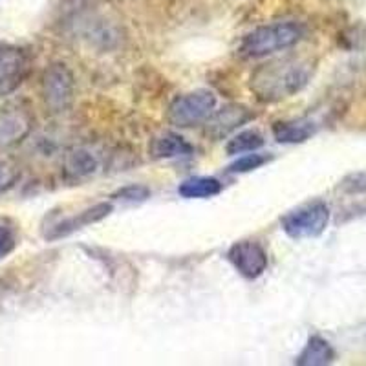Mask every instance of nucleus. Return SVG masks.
I'll list each match as a JSON object with an SVG mask.
<instances>
[{"label":"nucleus","instance_id":"obj_2","mask_svg":"<svg viewBox=\"0 0 366 366\" xmlns=\"http://www.w3.org/2000/svg\"><path fill=\"white\" fill-rule=\"evenodd\" d=\"M304 35H306V28L295 21L258 26L257 29H253L251 34L244 37L238 54L247 59L279 54V51L290 50L295 44H299Z\"/></svg>","mask_w":366,"mask_h":366},{"label":"nucleus","instance_id":"obj_6","mask_svg":"<svg viewBox=\"0 0 366 366\" xmlns=\"http://www.w3.org/2000/svg\"><path fill=\"white\" fill-rule=\"evenodd\" d=\"M29 74V55L24 48L0 41V97L17 90Z\"/></svg>","mask_w":366,"mask_h":366},{"label":"nucleus","instance_id":"obj_3","mask_svg":"<svg viewBox=\"0 0 366 366\" xmlns=\"http://www.w3.org/2000/svg\"><path fill=\"white\" fill-rule=\"evenodd\" d=\"M217 109V96L211 90H196L178 96L169 107V123L179 129L204 125Z\"/></svg>","mask_w":366,"mask_h":366},{"label":"nucleus","instance_id":"obj_20","mask_svg":"<svg viewBox=\"0 0 366 366\" xmlns=\"http://www.w3.org/2000/svg\"><path fill=\"white\" fill-rule=\"evenodd\" d=\"M19 169L8 162H0V194L8 192L17 183Z\"/></svg>","mask_w":366,"mask_h":366},{"label":"nucleus","instance_id":"obj_11","mask_svg":"<svg viewBox=\"0 0 366 366\" xmlns=\"http://www.w3.org/2000/svg\"><path fill=\"white\" fill-rule=\"evenodd\" d=\"M317 132V125L312 119H290L277 121L273 125V136L279 143L284 145H297V143L308 142L310 137Z\"/></svg>","mask_w":366,"mask_h":366},{"label":"nucleus","instance_id":"obj_15","mask_svg":"<svg viewBox=\"0 0 366 366\" xmlns=\"http://www.w3.org/2000/svg\"><path fill=\"white\" fill-rule=\"evenodd\" d=\"M97 169V158L86 149H75L64 158V174L70 179H83L94 174Z\"/></svg>","mask_w":366,"mask_h":366},{"label":"nucleus","instance_id":"obj_5","mask_svg":"<svg viewBox=\"0 0 366 366\" xmlns=\"http://www.w3.org/2000/svg\"><path fill=\"white\" fill-rule=\"evenodd\" d=\"M42 99L50 112H64L74 99V75L66 64L55 63L42 75Z\"/></svg>","mask_w":366,"mask_h":366},{"label":"nucleus","instance_id":"obj_7","mask_svg":"<svg viewBox=\"0 0 366 366\" xmlns=\"http://www.w3.org/2000/svg\"><path fill=\"white\" fill-rule=\"evenodd\" d=\"M112 211L114 205L110 204V202H101V204L92 205V207L77 212L74 217H68L63 218V220L55 222V224L50 225L46 231H42V237L48 242L61 240V238H66L70 237V234H74L75 231H81V229L88 227V225L104 220L107 217H110V212Z\"/></svg>","mask_w":366,"mask_h":366},{"label":"nucleus","instance_id":"obj_10","mask_svg":"<svg viewBox=\"0 0 366 366\" xmlns=\"http://www.w3.org/2000/svg\"><path fill=\"white\" fill-rule=\"evenodd\" d=\"M251 117H253V114L247 109H244V107L227 104V107H224L222 110H214V114L209 117L207 132L212 134V136L222 137L227 132H231V130L246 125Z\"/></svg>","mask_w":366,"mask_h":366},{"label":"nucleus","instance_id":"obj_13","mask_svg":"<svg viewBox=\"0 0 366 366\" xmlns=\"http://www.w3.org/2000/svg\"><path fill=\"white\" fill-rule=\"evenodd\" d=\"M222 191H224V185L220 183V179L209 178V176L189 178L179 183L178 187V194L187 200H205V198L218 196Z\"/></svg>","mask_w":366,"mask_h":366},{"label":"nucleus","instance_id":"obj_14","mask_svg":"<svg viewBox=\"0 0 366 366\" xmlns=\"http://www.w3.org/2000/svg\"><path fill=\"white\" fill-rule=\"evenodd\" d=\"M333 359H335V350L332 348V345L326 339L313 335L306 342V346L299 354V357L295 359V362L299 366H322L330 365Z\"/></svg>","mask_w":366,"mask_h":366},{"label":"nucleus","instance_id":"obj_18","mask_svg":"<svg viewBox=\"0 0 366 366\" xmlns=\"http://www.w3.org/2000/svg\"><path fill=\"white\" fill-rule=\"evenodd\" d=\"M17 231L13 229V225L0 222V260L11 254L15 247H17Z\"/></svg>","mask_w":366,"mask_h":366},{"label":"nucleus","instance_id":"obj_12","mask_svg":"<svg viewBox=\"0 0 366 366\" xmlns=\"http://www.w3.org/2000/svg\"><path fill=\"white\" fill-rule=\"evenodd\" d=\"M192 145L182 137L179 134L165 132L154 137L150 145V154L156 159H172V158H187L192 154Z\"/></svg>","mask_w":366,"mask_h":366},{"label":"nucleus","instance_id":"obj_17","mask_svg":"<svg viewBox=\"0 0 366 366\" xmlns=\"http://www.w3.org/2000/svg\"><path fill=\"white\" fill-rule=\"evenodd\" d=\"M269 156L264 154H254V152H247L246 156H240L237 162H233L227 167L229 174H246V172L257 171L262 165L269 162Z\"/></svg>","mask_w":366,"mask_h":366},{"label":"nucleus","instance_id":"obj_19","mask_svg":"<svg viewBox=\"0 0 366 366\" xmlns=\"http://www.w3.org/2000/svg\"><path fill=\"white\" fill-rule=\"evenodd\" d=\"M150 196V191L143 185H130V187L121 189L117 194H114L116 200L127 202V204H139V202H145Z\"/></svg>","mask_w":366,"mask_h":366},{"label":"nucleus","instance_id":"obj_16","mask_svg":"<svg viewBox=\"0 0 366 366\" xmlns=\"http://www.w3.org/2000/svg\"><path fill=\"white\" fill-rule=\"evenodd\" d=\"M260 147H264V137L257 132V130H244V132L237 134L231 137L225 145V152L229 156L247 154V152H254Z\"/></svg>","mask_w":366,"mask_h":366},{"label":"nucleus","instance_id":"obj_8","mask_svg":"<svg viewBox=\"0 0 366 366\" xmlns=\"http://www.w3.org/2000/svg\"><path fill=\"white\" fill-rule=\"evenodd\" d=\"M227 258L244 279L254 280L267 269V253L258 242H237L229 249Z\"/></svg>","mask_w":366,"mask_h":366},{"label":"nucleus","instance_id":"obj_9","mask_svg":"<svg viewBox=\"0 0 366 366\" xmlns=\"http://www.w3.org/2000/svg\"><path fill=\"white\" fill-rule=\"evenodd\" d=\"M34 117L26 107L19 103L8 104L0 110V149L19 145L31 132Z\"/></svg>","mask_w":366,"mask_h":366},{"label":"nucleus","instance_id":"obj_1","mask_svg":"<svg viewBox=\"0 0 366 366\" xmlns=\"http://www.w3.org/2000/svg\"><path fill=\"white\" fill-rule=\"evenodd\" d=\"M312 75V61L290 55L258 66L251 75L249 88L258 101L279 103L299 94L310 83Z\"/></svg>","mask_w":366,"mask_h":366},{"label":"nucleus","instance_id":"obj_4","mask_svg":"<svg viewBox=\"0 0 366 366\" xmlns=\"http://www.w3.org/2000/svg\"><path fill=\"white\" fill-rule=\"evenodd\" d=\"M330 224V207L325 202L315 200L304 204L280 218L282 231L293 240L317 238L325 233Z\"/></svg>","mask_w":366,"mask_h":366}]
</instances>
